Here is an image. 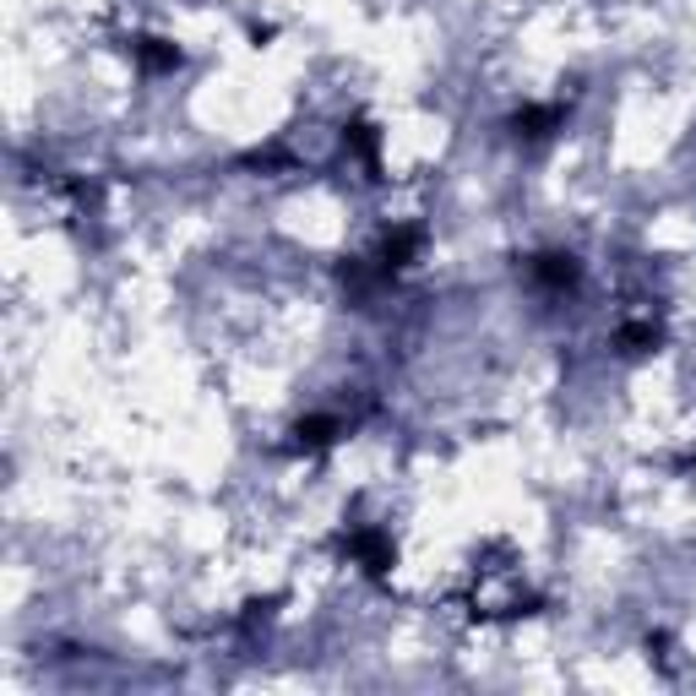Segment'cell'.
Masks as SVG:
<instances>
[{"mask_svg": "<svg viewBox=\"0 0 696 696\" xmlns=\"http://www.w3.org/2000/svg\"><path fill=\"white\" fill-rule=\"evenodd\" d=\"M348 550H354V561L370 571V577H387V566H392V544L381 539V533H354L348 539Z\"/></svg>", "mask_w": 696, "mask_h": 696, "instance_id": "cell-1", "label": "cell"}, {"mask_svg": "<svg viewBox=\"0 0 696 696\" xmlns=\"http://www.w3.org/2000/svg\"><path fill=\"white\" fill-rule=\"evenodd\" d=\"M533 278H539L544 289H571V283H577V261L561 256V251H550V256L533 261Z\"/></svg>", "mask_w": 696, "mask_h": 696, "instance_id": "cell-2", "label": "cell"}, {"mask_svg": "<svg viewBox=\"0 0 696 696\" xmlns=\"http://www.w3.org/2000/svg\"><path fill=\"white\" fill-rule=\"evenodd\" d=\"M414 245H419V229H397V234H387V245H381V272H397V267H408V256H414Z\"/></svg>", "mask_w": 696, "mask_h": 696, "instance_id": "cell-3", "label": "cell"}, {"mask_svg": "<svg viewBox=\"0 0 696 696\" xmlns=\"http://www.w3.org/2000/svg\"><path fill=\"white\" fill-rule=\"evenodd\" d=\"M294 435H300V452H321V446L338 441V419H305Z\"/></svg>", "mask_w": 696, "mask_h": 696, "instance_id": "cell-4", "label": "cell"}, {"mask_svg": "<svg viewBox=\"0 0 696 696\" xmlns=\"http://www.w3.org/2000/svg\"><path fill=\"white\" fill-rule=\"evenodd\" d=\"M136 55H142L147 71H174V66H180V49L164 44V39H142V44H136Z\"/></svg>", "mask_w": 696, "mask_h": 696, "instance_id": "cell-5", "label": "cell"}, {"mask_svg": "<svg viewBox=\"0 0 696 696\" xmlns=\"http://www.w3.org/2000/svg\"><path fill=\"white\" fill-rule=\"evenodd\" d=\"M512 126H517V136H550L561 126V109H522Z\"/></svg>", "mask_w": 696, "mask_h": 696, "instance_id": "cell-6", "label": "cell"}, {"mask_svg": "<svg viewBox=\"0 0 696 696\" xmlns=\"http://www.w3.org/2000/svg\"><path fill=\"white\" fill-rule=\"evenodd\" d=\"M620 354H648L658 348V327H642V321H631V327H620Z\"/></svg>", "mask_w": 696, "mask_h": 696, "instance_id": "cell-7", "label": "cell"}]
</instances>
